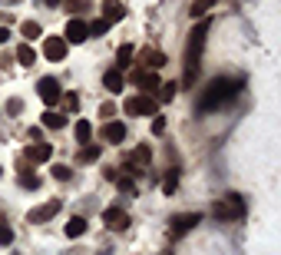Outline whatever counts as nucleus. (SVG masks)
<instances>
[{
	"instance_id": "f257e3e1",
	"label": "nucleus",
	"mask_w": 281,
	"mask_h": 255,
	"mask_svg": "<svg viewBox=\"0 0 281 255\" xmlns=\"http://www.w3.org/2000/svg\"><path fill=\"white\" fill-rule=\"evenodd\" d=\"M238 90H242V80L215 76V80L205 87L202 100H199V113H212V110H219V106H228V103L238 96Z\"/></svg>"
},
{
	"instance_id": "f03ea898",
	"label": "nucleus",
	"mask_w": 281,
	"mask_h": 255,
	"mask_svg": "<svg viewBox=\"0 0 281 255\" xmlns=\"http://www.w3.org/2000/svg\"><path fill=\"white\" fill-rule=\"evenodd\" d=\"M205 33H208V20H199L189 33V47H185V87L195 83V73H199V56H202V47H205Z\"/></svg>"
},
{
	"instance_id": "7ed1b4c3",
	"label": "nucleus",
	"mask_w": 281,
	"mask_h": 255,
	"mask_svg": "<svg viewBox=\"0 0 281 255\" xmlns=\"http://www.w3.org/2000/svg\"><path fill=\"white\" fill-rule=\"evenodd\" d=\"M212 216L219 219V222H235V219H242V216H245V202H242V196H235V193L222 196V202H215Z\"/></svg>"
},
{
	"instance_id": "20e7f679",
	"label": "nucleus",
	"mask_w": 281,
	"mask_h": 255,
	"mask_svg": "<svg viewBox=\"0 0 281 255\" xmlns=\"http://www.w3.org/2000/svg\"><path fill=\"white\" fill-rule=\"evenodd\" d=\"M156 100H152V96H129V100H126V113H129V116H156Z\"/></svg>"
},
{
	"instance_id": "39448f33",
	"label": "nucleus",
	"mask_w": 281,
	"mask_h": 255,
	"mask_svg": "<svg viewBox=\"0 0 281 255\" xmlns=\"http://www.w3.org/2000/svg\"><path fill=\"white\" fill-rule=\"evenodd\" d=\"M37 93H40V100H43L46 106H53V103H60V83L53 80V76H43V80L37 83Z\"/></svg>"
},
{
	"instance_id": "423d86ee",
	"label": "nucleus",
	"mask_w": 281,
	"mask_h": 255,
	"mask_svg": "<svg viewBox=\"0 0 281 255\" xmlns=\"http://www.w3.org/2000/svg\"><path fill=\"white\" fill-rule=\"evenodd\" d=\"M86 37H89V27L83 24V20L73 17V20L66 24V33H63V40H66V44H83Z\"/></svg>"
},
{
	"instance_id": "0eeeda50",
	"label": "nucleus",
	"mask_w": 281,
	"mask_h": 255,
	"mask_svg": "<svg viewBox=\"0 0 281 255\" xmlns=\"http://www.w3.org/2000/svg\"><path fill=\"white\" fill-rule=\"evenodd\" d=\"M149 156H152L149 146H139V150L126 159V169H129V173H146V169H149Z\"/></svg>"
},
{
	"instance_id": "6e6552de",
	"label": "nucleus",
	"mask_w": 281,
	"mask_h": 255,
	"mask_svg": "<svg viewBox=\"0 0 281 255\" xmlns=\"http://www.w3.org/2000/svg\"><path fill=\"white\" fill-rule=\"evenodd\" d=\"M56 212H60V199H50L46 205H40V209H33V212H30L27 219H30L33 225H43L46 219H53V216H56Z\"/></svg>"
},
{
	"instance_id": "1a4fd4ad",
	"label": "nucleus",
	"mask_w": 281,
	"mask_h": 255,
	"mask_svg": "<svg viewBox=\"0 0 281 255\" xmlns=\"http://www.w3.org/2000/svg\"><path fill=\"white\" fill-rule=\"evenodd\" d=\"M132 83H136L139 90H146V96H149L152 90H159V76L152 73V70H136V73H132Z\"/></svg>"
},
{
	"instance_id": "9d476101",
	"label": "nucleus",
	"mask_w": 281,
	"mask_h": 255,
	"mask_svg": "<svg viewBox=\"0 0 281 255\" xmlns=\"http://www.w3.org/2000/svg\"><path fill=\"white\" fill-rule=\"evenodd\" d=\"M43 56L46 60H63V56H66V40L63 37H46L43 40Z\"/></svg>"
},
{
	"instance_id": "9b49d317",
	"label": "nucleus",
	"mask_w": 281,
	"mask_h": 255,
	"mask_svg": "<svg viewBox=\"0 0 281 255\" xmlns=\"http://www.w3.org/2000/svg\"><path fill=\"white\" fill-rule=\"evenodd\" d=\"M162 63H166V56L159 53V50H149V47H146V50L139 53V70H152V73H156Z\"/></svg>"
},
{
	"instance_id": "f8f14e48",
	"label": "nucleus",
	"mask_w": 281,
	"mask_h": 255,
	"mask_svg": "<svg viewBox=\"0 0 281 255\" xmlns=\"http://www.w3.org/2000/svg\"><path fill=\"white\" fill-rule=\"evenodd\" d=\"M103 222H106L112 232H123L126 225H129V216H126L123 209H106V212H103Z\"/></svg>"
},
{
	"instance_id": "ddd939ff",
	"label": "nucleus",
	"mask_w": 281,
	"mask_h": 255,
	"mask_svg": "<svg viewBox=\"0 0 281 255\" xmlns=\"http://www.w3.org/2000/svg\"><path fill=\"white\" fill-rule=\"evenodd\" d=\"M195 222H199V216H195V212H185V216H175V219H172V225H169V232H172V236H182V232H189Z\"/></svg>"
},
{
	"instance_id": "4468645a",
	"label": "nucleus",
	"mask_w": 281,
	"mask_h": 255,
	"mask_svg": "<svg viewBox=\"0 0 281 255\" xmlns=\"http://www.w3.org/2000/svg\"><path fill=\"white\" fill-rule=\"evenodd\" d=\"M53 156V146L50 143H33V146H27V159L30 162H46Z\"/></svg>"
},
{
	"instance_id": "2eb2a0df",
	"label": "nucleus",
	"mask_w": 281,
	"mask_h": 255,
	"mask_svg": "<svg viewBox=\"0 0 281 255\" xmlns=\"http://www.w3.org/2000/svg\"><path fill=\"white\" fill-rule=\"evenodd\" d=\"M123 70H106V76H103V87L109 90V93H123Z\"/></svg>"
},
{
	"instance_id": "dca6fc26",
	"label": "nucleus",
	"mask_w": 281,
	"mask_h": 255,
	"mask_svg": "<svg viewBox=\"0 0 281 255\" xmlns=\"http://www.w3.org/2000/svg\"><path fill=\"white\" fill-rule=\"evenodd\" d=\"M103 139H106V143H123L126 139V126L123 123H106L103 126Z\"/></svg>"
},
{
	"instance_id": "f3484780",
	"label": "nucleus",
	"mask_w": 281,
	"mask_h": 255,
	"mask_svg": "<svg viewBox=\"0 0 281 255\" xmlns=\"http://www.w3.org/2000/svg\"><path fill=\"white\" fill-rule=\"evenodd\" d=\"M73 136H76V143H89V136H93V123H89V119H76Z\"/></svg>"
},
{
	"instance_id": "a211bd4d",
	"label": "nucleus",
	"mask_w": 281,
	"mask_h": 255,
	"mask_svg": "<svg viewBox=\"0 0 281 255\" xmlns=\"http://www.w3.org/2000/svg\"><path fill=\"white\" fill-rule=\"evenodd\" d=\"M103 10H106V17H103V20H106V24H116V20L119 17H123V4H119V0H106V4H103Z\"/></svg>"
},
{
	"instance_id": "6ab92c4d",
	"label": "nucleus",
	"mask_w": 281,
	"mask_h": 255,
	"mask_svg": "<svg viewBox=\"0 0 281 255\" xmlns=\"http://www.w3.org/2000/svg\"><path fill=\"white\" fill-rule=\"evenodd\" d=\"M83 232H86V219H80V216H76V219H69V222H66V236H69V239L83 236Z\"/></svg>"
},
{
	"instance_id": "aec40b11",
	"label": "nucleus",
	"mask_w": 281,
	"mask_h": 255,
	"mask_svg": "<svg viewBox=\"0 0 281 255\" xmlns=\"http://www.w3.org/2000/svg\"><path fill=\"white\" fill-rule=\"evenodd\" d=\"M17 60H20V67H33V60H37V53L30 50L27 44H20L17 47Z\"/></svg>"
},
{
	"instance_id": "412c9836",
	"label": "nucleus",
	"mask_w": 281,
	"mask_h": 255,
	"mask_svg": "<svg viewBox=\"0 0 281 255\" xmlns=\"http://www.w3.org/2000/svg\"><path fill=\"white\" fill-rule=\"evenodd\" d=\"M175 186H179V169L172 166V169H169V176H166V182H162V193H166V196H172V193H175Z\"/></svg>"
},
{
	"instance_id": "4be33fe9",
	"label": "nucleus",
	"mask_w": 281,
	"mask_h": 255,
	"mask_svg": "<svg viewBox=\"0 0 281 255\" xmlns=\"http://www.w3.org/2000/svg\"><path fill=\"white\" fill-rule=\"evenodd\" d=\"M43 126H50V130H63V126H66V119L60 116V113H43Z\"/></svg>"
},
{
	"instance_id": "5701e85b",
	"label": "nucleus",
	"mask_w": 281,
	"mask_h": 255,
	"mask_svg": "<svg viewBox=\"0 0 281 255\" xmlns=\"http://www.w3.org/2000/svg\"><path fill=\"white\" fill-rule=\"evenodd\" d=\"M20 33H24V37H30V40H37L40 33H43V30H40V24H33V20H27V24L20 27Z\"/></svg>"
},
{
	"instance_id": "b1692460",
	"label": "nucleus",
	"mask_w": 281,
	"mask_h": 255,
	"mask_svg": "<svg viewBox=\"0 0 281 255\" xmlns=\"http://www.w3.org/2000/svg\"><path fill=\"white\" fill-rule=\"evenodd\" d=\"M20 186H27V189H37L40 186V179L33 173H27V169H20Z\"/></svg>"
},
{
	"instance_id": "393cba45",
	"label": "nucleus",
	"mask_w": 281,
	"mask_h": 255,
	"mask_svg": "<svg viewBox=\"0 0 281 255\" xmlns=\"http://www.w3.org/2000/svg\"><path fill=\"white\" fill-rule=\"evenodd\" d=\"M96 159H100V146H86L80 153V162H96Z\"/></svg>"
},
{
	"instance_id": "a878e982",
	"label": "nucleus",
	"mask_w": 281,
	"mask_h": 255,
	"mask_svg": "<svg viewBox=\"0 0 281 255\" xmlns=\"http://www.w3.org/2000/svg\"><path fill=\"white\" fill-rule=\"evenodd\" d=\"M86 27H89V37H100V33H106V30H109L106 20H93V24H86Z\"/></svg>"
},
{
	"instance_id": "bb28decb",
	"label": "nucleus",
	"mask_w": 281,
	"mask_h": 255,
	"mask_svg": "<svg viewBox=\"0 0 281 255\" xmlns=\"http://www.w3.org/2000/svg\"><path fill=\"white\" fill-rule=\"evenodd\" d=\"M116 182H119V193H129V196H132V193H136V182H132V179H129V176H119V179H116Z\"/></svg>"
},
{
	"instance_id": "cd10ccee",
	"label": "nucleus",
	"mask_w": 281,
	"mask_h": 255,
	"mask_svg": "<svg viewBox=\"0 0 281 255\" xmlns=\"http://www.w3.org/2000/svg\"><path fill=\"white\" fill-rule=\"evenodd\" d=\"M208 7H212V0H195V4H192V17L202 20V13H205Z\"/></svg>"
},
{
	"instance_id": "c85d7f7f",
	"label": "nucleus",
	"mask_w": 281,
	"mask_h": 255,
	"mask_svg": "<svg viewBox=\"0 0 281 255\" xmlns=\"http://www.w3.org/2000/svg\"><path fill=\"white\" fill-rule=\"evenodd\" d=\"M13 242V229L7 222H0V245H10Z\"/></svg>"
},
{
	"instance_id": "c756f323",
	"label": "nucleus",
	"mask_w": 281,
	"mask_h": 255,
	"mask_svg": "<svg viewBox=\"0 0 281 255\" xmlns=\"http://www.w3.org/2000/svg\"><path fill=\"white\" fill-rule=\"evenodd\" d=\"M116 60H119V70L126 67V63L132 60V47H119V53H116Z\"/></svg>"
},
{
	"instance_id": "7c9ffc66",
	"label": "nucleus",
	"mask_w": 281,
	"mask_h": 255,
	"mask_svg": "<svg viewBox=\"0 0 281 255\" xmlns=\"http://www.w3.org/2000/svg\"><path fill=\"white\" fill-rule=\"evenodd\" d=\"M53 176H56L60 182H66V179H69V166H63V162H56V166H53Z\"/></svg>"
},
{
	"instance_id": "2f4dec72",
	"label": "nucleus",
	"mask_w": 281,
	"mask_h": 255,
	"mask_svg": "<svg viewBox=\"0 0 281 255\" xmlns=\"http://www.w3.org/2000/svg\"><path fill=\"white\" fill-rule=\"evenodd\" d=\"M63 103H66V110H80V96L76 93H66V96H60Z\"/></svg>"
},
{
	"instance_id": "473e14b6",
	"label": "nucleus",
	"mask_w": 281,
	"mask_h": 255,
	"mask_svg": "<svg viewBox=\"0 0 281 255\" xmlns=\"http://www.w3.org/2000/svg\"><path fill=\"white\" fill-rule=\"evenodd\" d=\"M159 90H162V93H159V100H172L179 87H175V83H166V87H159Z\"/></svg>"
},
{
	"instance_id": "72a5a7b5",
	"label": "nucleus",
	"mask_w": 281,
	"mask_h": 255,
	"mask_svg": "<svg viewBox=\"0 0 281 255\" xmlns=\"http://www.w3.org/2000/svg\"><path fill=\"white\" fill-rule=\"evenodd\" d=\"M20 110H24V103H20V100H10V103H7V113H10V116H17Z\"/></svg>"
},
{
	"instance_id": "f704fd0d",
	"label": "nucleus",
	"mask_w": 281,
	"mask_h": 255,
	"mask_svg": "<svg viewBox=\"0 0 281 255\" xmlns=\"http://www.w3.org/2000/svg\"><path fill=\"white\" fill-rule=\"evenodd\" d=\"M152 130H156V133H162V130H166V119H162V116H156V123H152Z\"/></svg>"
},
{
	"instance_id": "c9c22d12",
	"label": "nucleus",
	"mask_w": 281,
	"mask_h": 255,
	"mask_svg": "<svg viewBox=\"0 0 281 255\" xmlns=\"http://www.w3.org/2000/svg\"><path fill=\"white\" fill-rule=\"evenodd\" d=\"M7 37H10V30H7V27H0V44H7Z\"/></svg>"
},
{
	"instance_id": "e433bc0d",
	"label": "nucleus",
	"mask_w": 281,
	"mask_h": 255,
	"mask_svg": "<svg viewBox=\"0 0 281 255\" xmlns=\"http://www.w3.org/2000/svg\"><path fill=\"white\" fill-rule=\"evenodd\" d=\"M37 4H40V7H43V4H46V7H53V4H60V0H37Z\"/></svg>"
},
{
	"instance_id": "4c0bfd02",
	"label": "nucleus",
	"mask_w": 281,
	"mask_h": 255,
	"mask_svg": "<svg viewBox=\"0 0 281 255\" xmlns=\"http://www.w3.org/2000/svg\"><path fill=\"white\" fill-rule=\"evenodd\" d=\"M7 4H13V0H7Z\"/></svg>"
}]
</instances>
